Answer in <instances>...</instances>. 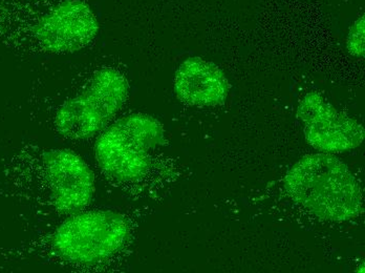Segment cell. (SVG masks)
<instances>
[{
  "label": "cell",
  "mask_w": 365,
  "mask_h": 273,
  "mask_svg": "<svg viewBox=\"0 0 365 273\" xmlns=\"http://www.w3.org/2000/svg\"><path fill=\"white\" fill-rule=\"evenodd\" d=\"M99 30L86 0H0V41L17 52L72 54L90 46Z\"/></svg>",
  "instance_id": "1"
},
{
  "label": "cell",
  "mask_w": 365,
  "mask_h": 273,
  "mask_svg": "<svg viewBox=\"0 0 365 273\" xmlns=\"http://www.w3.org/2000/svg\"><path fill=\"white\" fill-rule=\"evenodd\" d=\"M294 201L320 219L342 222L364 210L361 188L344 162L329 154L304 156L286 176Z\"/></svg>",
  "instance_id": "2"
},
{
  "label": "cell",
  "mask_w": 365,
  "mask_h": 273,
  "mask_svg": "<svg viewBox=\"0 0 365 273\" xmlns=\"http://www.w3.org/2000/svg\"><path fill=\"white\" fill-rule=\"evenodd\" d=\"M29 168L33 199L48 214L72 215L90 205L95 175L79 155L64 148L40 150Z\"/></svg>",
  "instance_id": "3"
},
{
  "label": "cell",
  "mask_w": 365,
  "mask_h": 273,
  "mask_svg": "<svg viewBox=\"0 0 365 273\" xmlns=\"http://www.w3.org/2000/svg\"><path fill=\"white\" fill-rule=\"evenodd\" d=\"M130 227L123 215L88 210L68 215L48 235V252L56 261L93 265L108 261L128 243Z\"/></svg>",
  "instance_id": "4"
},
{
  "label": "cell",
  "mask_w": 365,
  "mask_h": 273,
  "mask_svg": "<svg viewBox=\"0 0 365 273\" xmlns=\"http://www.w3.org/2000/svg\"><path fill=\"white\" fill-rule=\"evenodd\" d=\"M164 144V128L159 120L148 115H129L101 132L96 142V161L108 179L130 183L148 174L153 153Z\"/></svg>",
  "instance_id": "5"
},
{
  "label": "cell",
  "mask_w": 365,
  "mask_h": 273,
  "mask_svg": "<svg viewBox=\"0 0 365 273\" xmlns=\"http://www.w3.org/2000/svg\"><path fill=\"white\" fill-rule=\"evenodd\" d=\"M128 93V79L119 70L99 68L81 92L58 108L56 130L71 140H86L103 132L125 103Z\"/></svg>",
  "instance_id": "6"
},
{
  "label": "cell",
  "mask_w": 365,
  "mask_h": 273,
  "mask_svg": "<svg viewBox=\"0 0 365 273\" xmlns=\"http://www.w3.org/2000/svg\"><path fill=\"white\" fill-rule=\"evenodd\" d=\"M297 117L304 123L307 142L320 152H346L364 142V126L336 110L317 93H309L302 98Z\"/></svg>",
  "instance_id": "7"
},
{
  "label": "cell",
  "mask_w": 365,
  "mask_h": 273,
  "mask_svg": "<svg viewBox=\"0 0 365 273\" xmlns=\"http://www.w3.org/2000/svg\"><path fill=\"white\" fill-rule=\"evenodd\" d=\"M175 92L189 105L217 106L226 101L229 82L217 64L191 57L182 62L175 72Z\"/></svg>",
  "instance_id": "8"
},
{
  "label": "cell",
  "mask_w": 365,
  "mask_h": 273,
  "mask_svg": "<svg viewBox=\"0 0 365 273\" xmlns=\"http://www.w3.org/2000/svg\"><path fill=\"white\" fill-rule=\"evenodd\" d=\"M365 19L364 15L359 17L349 29L347 35V51L351 56L364 58L365 48Z\"/></svg>",
  "instance_id": "9"
}]
</instances>
